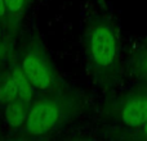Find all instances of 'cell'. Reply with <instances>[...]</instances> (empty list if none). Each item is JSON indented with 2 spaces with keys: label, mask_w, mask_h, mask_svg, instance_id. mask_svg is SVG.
Returning a JSON list of instances; mask_svg holds the SVG:
<instances>
[{
  "label": "cell",
  "mask_w": 147,
  "mask_h": 141,
  "mask_svg": "<svg viewBox=\"0 0 147 141\" xmlns=\"http://www.w3.org/2000/svg\"><path fill=\"white\" fill-rule=\"evenodd\" d=\"M5 9H7V7H5L4 0H0V15L4 14V13H5Z\"/></svg>",
  "instance_id": "obj_11"
},
{
  "label": "cell",
  "mask_w": 147,
  "mask_h": 141,
  "mask_svg": "<svg viewBox=\"0 0 147 141\" xmlns=\"http://www.w3.org/2000/svg\"><path fill=\"white\" fill-rule=\"evenodd\" d=\"M132 69L137 77L147 81V49H142L133 55Z\"/></svg>",
  "instance_id": "obj_7"
},
{
  "label": "cell",
  "mask_w": 147,
  "mask_h": 141,
  "mask_svg": "<svg viewBox=\"0 0 147 141\" xmlns=\"http://www.w3.org/2000/svg\"><path fill=\"white\" fill-rule=\"evenodd\" d=\"M18 98V90L16 86L13 78H8L5 83L0 88V100L5 101V103H10V101L16 100Z\"/></svg>",
  "instance_id": "obj_8"
},
{
  "label": "cell",
  "mask_w": 147,
  "mask_h": 141,
  "mask_svg": "<svg viewBox=\"0 0 147 141\" xmlns=\"http://www.w3.org/2000/svg\"><path fill=\"white\" fill-rule=\"evenodd\" d=\"M140 128H141V131H140L141 132V136H142L145 140H147V122L143 124V126H141Z\"/></svg>",
  "instance_id": "obj_10"
},
{
  "label": "cell",
  "mask_w": 147,
  "mask_h": 141,
  "mask_svg": "<svg viewBox=\"0 0 147 141\" xmlns=\"http://www.w3.org/2000/svg\"><path fill=\"white\" fill-rule=\"evenodd\" d=\"M117 122L129 128H140L147 122V83L123 94L114 106Z\"/></svg>",
  "instance_id": "obj_2"
},
{
  "label": "cell",
  "mask_w": 147,
  "mask_h": 141,
  "mask_svg": "<svg viewBox=\"0 0 147 141\" xmlns=\"http://www.w3.org/2000/svg\"><path fill=\"white\" fill-rule=\"evenodd\" d=\"M5 3V7L9 12L12 13H16V12H20L23 7V3L25 0H4Z\"/></svg>",
  "instance_id": "obj_9"
},
{
  "label": "cell",
  "mask_w": 147,
  "mask_h": 141,
  "mask_svg": "<svg viewBox=\"0 0 147 141\" xmlns=\"http://www.w3.org/2000/svg\"><path fill=\"white\" fill-rule=\"evenodd\" d=\"M5 119H7L8 124L12 127H20L27 119L26 105L22 99L21 100L16 99V100L8 103L7 110H5Z\"/></svg>",
  "instance_id": "obj_5"
},
{
  "label": "cell",
  "mask_w": 147,
  "mask_h": 141,
  "mask_svg": "<svg viewBox=\"0 0 147 141\" xmlns=\"http://www.w3.org/2000/svg\"><path fill=\"white\" fill-rule=\"evenodd\" d=\"M85 45L96 77L103 83H114L120 74L119 41L115 27L107 18L98 17L88 26Z\"/></svg>",
  "instance_id": "obj_1"
},
{
  "label": "cell",
  "mask_w": 147,
  "mask_h": 141,
  "mask_svg": "<svg viewBox=\"0 0 147 141\" xmlns=\"http://www.w3.org/2000/svg\"><path fill=\"white\" fill-rule=\"evenodd\" d=\"M12 78L14 81L16 86H17L18 96L25 103H28L32 99V90H31V82L26 77L25 72L20 68H16L12 73Z\"/></svg>",
  "instance_id": "obj_6"
},
{
  "label": "cell",
  "mask_w": 147,
  "mask_h": 141,
  "mask_svg": "<svg viewBox=\"0 0 147 141\" xmlns=\"http://www.w3.org/2000/svg\"><path fill=\"white\" fill-rule=\"evenodd\" d=\"M59 118L58 106L51 101H40L31 108L26 119V131L31 135H43L51 131Z\"/></svg>",
  "instance_id": "obj_3"
},
{
  "label": "cell",
  "mask_w": 147,
  "mask_h": 141,
  "mask_svg": "<svg viewBox=\"0 0 147 141\" xmlns=\"http://www.w3.org/2000/svg\"><path fill=\"white\" fill-rule=\"evenodd\" d=\"M22 70L34 87L47 90L53 82V73L48 63L39 54L31 53L23 59Z\"/></svg>",
  "instance_id": "obj_4"
}]
</instances>
